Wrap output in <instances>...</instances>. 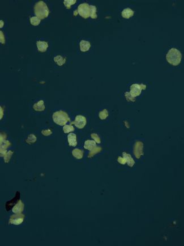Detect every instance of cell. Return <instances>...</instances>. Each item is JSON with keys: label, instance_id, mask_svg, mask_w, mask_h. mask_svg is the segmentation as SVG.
<instances>
[{"label": "cell", "instance_id": "17", "mask_svg": "<svg viewBox=\"0 0 184 246\" xmlns=\"http://www.w3.org/2000/svg\"><path fill=\"white\" fill-rule=\"evenodd\" d=\"M134 11L132 10L131 9H130V8H126V9H124L123 10V11H122L121 14H122V16L124 18L128 19L129 18L132 17V16L134 15Z\"/></svg>", "mask_w": 184, "mask_h": 246}, {"label": "cell", "instance_id": "16", "mask_svg": "<svg viewBox=\"0 0 184 246\" xmlns=\"http://www.w3.org/2000/svg\"><path fill=\"white\" fill-rule=\"evenodd\" d=\"M96 147V143L95 141L87 140L84 142V148L89 151H91L95 147Z\"/></svg>", "mask_w": 184, "mask_h": 246}, {"label": "cell", "instance_id": "20", "mask_svg": "<svg viewBox=\"0 0 184 246\" xmlns=\"http://www.w3.org/2000/svg\"><path fill=\"white\" fill-rule=\"evenodd\" d=\"M102 148L100 147H96L94 148L93 149H92L91 151H90V153L88 154V157H91L94 156L95 154L100 152L102 151Z\"/></svg>", "mask_w": 184, "mask_h": 246}, {"label": "cell", "instance_id": "4", "mask_svg": "<svg viewBox=\"0 0 184 246\" xmlns=\"http://www.w3.org/2000/svg\"><path fill=\"white\" fill-rule=\"evenodd\" d=\"M77 10L81 17L84 18H87L90 17L91 7V5H89L87 3H83L78 6Z\"/></svg>", "mask_w": 184, "mask_h": 246}, {"label": "cell", "instance_id": "27", "mask_svg": "<svg viewBox=\"0 0 184 246\" xmlns=\"http://www.w3.org/2000/svg\"><path fill=\"white\" fill-rule=\"evenodd\" d=\"M91 12L90 17L92 19H96L97 18V14H96V7L94 5H91Z\"/></svg>", "mask_w": 184, "mask_h": 246}, {"label": "cell", "instance_id": "19", "mask_svg": "<svg viewBox=\"0 0 184 246\" xmlns=\"http://www.w3.org/2000/svg\"><path fill=\"white\" fill-rule=\"evenodd\" d=\"M54 61L59 66H63L66 62V58L60 55H58L54 57Z\"/></svg>", "mask_w": 184, "mask_h": 246}, {"label": "cell", "instance_id": "23", "mask_svg": "<svg viewBox=\"0 0 184 246\" xmlns=\"http://www.w3.org/2000/svg\"><path fill=\"white\" fill-rule=\"evenodd\" d=\"M99 116L102 120H104L108 117V110L106 109H104L103 111H101L100 112H99Z\"/></svg>", "mask_w": 184, "mask_h": 246}, {"label": "cell", "instance_id": "14", "mask_svg": "<svg viewBox=\"0 0 184 246\" xmlns=\"http://www.w3.org/2000/svg\"><path fill=\"white\" fill-rule=\"evenodd\" d=\"M79 46H80V51L82 52H86L88 51L91 47L90 43L88 41H84V40H82L80 41Z\"/></svg>", "mask_w": 184, "mask_h": 246}, {"label": "cell", "instance_id": "32", "mask_svg": "<svg viewBox=\"0 0 184 246\" xmlns=\"http://www.w3.org/2000/svg\"><path fill=\"white\" fill-rule=\"evenodd\" d=\"M78 13V10H75V11H74V16H77Z\"/></svg>", "mask_w": 184, "mask_h": 246}, {"label": "cell", "instance_id": "6", "mask_svg": "<svg viewBox=\"0 0 184 246\" xmlns=\"http://www.w3.org/2000/svg\"><path fill=\"white\" fill-rule=\"evenodd\" d=\"M25 216L21 213L14 214L10 217L9 222L14 225H19L23 222Z\"/></svg>", "mask_w": 184, "mask_h": 246}, {"label": "cell", "instance_id": "13", "mask_svg": "<svg viewBox=\"0 0 184 246\" xmlns=\"http://www.w3.org/2000/svg\"><path fill=\"white\" fill-rule=\"evenodd\" d=\"M33 109L35 111L41 112L45 110V107L44 105V102L43 100H40L38 101L37 103H35L33 105Z\"/></svg>", "mask_w": 184, "mask_h": 246}, {"label": "cell", "instance_id": "9", "mask_svg": "<svg viewBox=\"0 0 184 246\" xmlns=\"http://www.w3.org/2000/svg\"><path fill=\"white\" fill-rule=\"evenodd\" d=\"M10 146V143L8 141H1V149H0V153H1V157L4 156L5 154L7 153L6 149Z\"/></svg>", "mask_w": 184, "mask_h": 246}, {"label": "cell", "instance_id": "22", "mask_svg": "<svg viewBox=\"0 0 184 246\" xmlns=\"http://www.w3.org/2000/svg\"><path fill=\"white\" fill-rule=\"evenodd\" d=\"M74 130V128L72 125L65 124L63 127V131L65 133H69L70 132H72Z\"/></svg>", "mask_w": 184, "mask_h": 246}, {"label": "cell", "instance_id": "3", "mask_svg": "<svg viewBox=\"0 0 184 246\" xmlns=\"http://www.w3.org/2000/svg\"><path fill=\"white\" fill-rule=\"evenodd\" d=\"M52 118L53 121L60 126H65L70 121L68 114L62 110H59L54 113Z\"/></svg>", "mask_w": 184, "mask_h": 246}, {"label": "cell", "instance_id": "26", "mask_svg": "<svg viewBox=\"0 0 184 246\" xmlns=\"http://www.w3.org/2000/svg\"><path fill=\"white\" fill-rule=\"evenodd\" d=\"M13 151H11V150H10V151H9L6 154H5V155L3 156V159H4V161H5V163H8L9 162V160H10V159H11V156H12V155H13Z\"/></svg>", "mask_w": 184, "mask_h": 246}, {"label": "cell", "instance_id": "1", "mask_svg": "<svg viewBox=\"0 0 184 246\" xmlns=\"http://www.w3.org/2000/svg\"><path fill=\"white\" fill-rule=\"evenodd\" d=\"M34 12L39 18L43 20L48 16L50 10L44 2L40 1L35 4L34 6Z\"/></svg>", "mask_w": 184, "mask_h": 246}, {"label": "cell", "instance_id": "29", "mask_svg": "<svg viewBox=\"0 0 184 246\" xmlns=\"http://www.w3.org/2000/svg\"><path fill=\"white\" fill-rule=\"evenodd\" d=\"M91 138L94 139V141L98 143H101V140L100 138H99V137L98 136V134H91Z\"/></svg>", "mask_w": 184, "mask_h": 246}, {"label": "cell", "instance_id": "25", "mask_svg": "<svg viewBox=\"0 0 184 246\" xmlns=\"http://www.w3.org/2000/svg\"><path fill=\"white\" fill-rule=\"evenodd\" d=\"M76 2H77L76 0H65L64 2V3L65 7H66L68 9H70L71 6Z\"/></svg>", "mask_w": 184, "mask_h": 246}, {"label": "cell", "instance_id": "12", "mask_svg": "<svg viewBox=\"0 0 184 246\" xmlns=\"http://www.w3.org/2000/svg\"><path fill=\"white\" fill-rule=\"evenodd\" d=\"M37 49L41 52H44L47 51L48 47V43L47 42L39 41L36 42Z\"/></svg>", "mask_w": 184, "mask_h": 246}, {"label": "cell", "instance_id": "28", "mask_svg": "<svg viewBox=\"0 0 184 246\" xmlns=\"http://www.w3.org/2000/svg\"><path fill=\"white\" fill-rule=\"evenodd\" d=\"M125 97H126V99H127L128 101H132V102H134V101H135V97H132V95H131V94H130L129 92H126V93H125Z\"/></svg>", "mask_w": 184, "mask_h": 246}, {"label": "cell", "instance_id": "11", "mask_svg": "<svg viewBox=\"0 0 184 246\" xmlns=\"http://www.w3.org/2000/svg\"><path fill=\"white\" fill-rule=\"evenodd\" d=\"M68 143L70 146L75 147L77 145V135L74 133H70L68 135Z\"/></svg>", "mask_w": 184, "mask_h": 246}, {"label": "cell", "instance_id": "7", "mask_svg": "<svg viewBox=\"0 0 184 246\" xmlns=\"http://www.w3.org/2000/svg\"><path fill=\"white\" fill-rule=\"evenodd\" d=\"M143 144L142 142L138 141L135 143L134 147V154L137 159L141 158L142 155H143Z\"/></svg>", "mask_w": 184, "mask_h": 246}, {"label": "cell", "instance_id": "30", "mask_svg": "<svg viewBox=\"0 0 184 246\" xmlns=\"http://www.w3.org/2000/svg\"><path fill=\"white\" fill-rule=\"evenodd\" d=\"M52 133V131L50 129L44 130L41 131V134L44 136H49V135H51Z\"/></svg>", "mask_w": 184, "mask_h": 246}, {"label": "cell", "instance_id": "2", "mask_svg": "<svg viewBox=\"0 0 184 246\" xmlns=\"http://www.w3.org/2000/svg\"><path fill=\"white\" fill-rule=\"evenodd\" d=\"M166 59L169 63L174 66H176L181 63L182 54L178 49L172 48L169 49L167 53Z\"/></svg>", "mask_w": 184, "mask_h": 246}, {"label": "cell", "instance_id": "15", "mask_svg": "<svg viewBox=\"0 0 184 246\" xmlns=\"http://www.w3.org/2000/svg\"><path fill=\"white\" fill-rule=\"evenodd\" d=\"M122 155H123V157H124L125 159L126 163H128V165L129 167H132L134 165L135 162H134V159H132V157L131 156V155L129 153L125 152H124L122 153Z\"/></svg>", "mask_w": 184, "mask_h": 246}, {"label": "cell", "instance_id": "21", "mask_svg": "<svg viewBox=\"0 0 184 246\" xmlns=\"http://www.w3.org/2000/svg\"><path fill=\"white\" fill-rule=\"evenodd\" d=\"M41 20L37 17H32L30 18V22L31 25L33 26H37L40 23Z\"/></svg>", "mask_w": 184, "mask_h": 246}, {"label": "cell", "instance_id": "18", "mask_svg": "<svg viewBox=\"0 0 184 246\" xmlns=\"http://www.w3.org/2000/svg\"><path fill=\"white\" fill-rule=\"evenodd\" d=\"M72 155L73 156L78 159H80L83 156V151L78 148H76L73 150Z\"/></svg>", "mask_w": 184, "mask_h": 246}, {"label": "cell", "instance_id": "10", "mask_svg": "<svg viewBox=\"0 0 184 246\" xmlns=\"http://www.w3.org/2000/svg\"><path fill=\"white\" fill-rule=\"evenodd\" d=\"M24 209V204L23 203L19 200L13 207L12 211L13 213H15V214H18V213H21Z\"/></svg>", "mask_w": 184, "mask_h": 246}, {"label": "cell", "instance_id": "8", "mask_svg": "<svg viewBox=\"0 0 184 246\" xmlns=\"http://www.w3.org/2000/svg\"><path fill=\"white\" fill-rule=\"evenodd\" d=\"M72 123L74 124L78 128L82 129L86 126L87 123V120L86 117L83 116L79 115L76 116L75 121Z\"/></svg>", "mask_w": 184, "mask_h": 246}, {"label": "cell", "instance_id": "5", "mask_svg": "<svg viewBox=\"0 0 184 246\" xmlns=\"http://www.w3.org/2000/svg\"><path fill=\"white\" fill-rule=\"evenodd\" d=\"M146 89V85H144L143 84H134L130 87V93L131 94L132 97H136L141 94L142 91L143 89L145 90Z\"/></svg>", "mask_w": 184, "mask_h": 246}, {"label": "cell", "instance_id": "31", "mask_svg": "<svg viewBox=\"0 0 184 246\" xmlns=\"http://www.w3.org/2000/svg\"><path fill=\"white\" fill-rule=\"evenodd\" d=\"M117 160H118V163H120L121 164H122V165H124V164H125V163H126V161L124 157H122L121 156H119L118 157Z\"/></svg>", "mask_w": 184, "mask_h": 246}, {"label": "cell", "instance_id": "24", "mask_svg": "<svg viewBox=\"0 0 184 246\" xmlns=\"http://www.w3.org/2000/svg\"><path fill=\"white\" fill-rule=\"evenodd\" d=\"M36 141V137L33 134H30L28 135L26 139V142L28 144H32Z\"/></svg>", "mask_w": 184, "mask_h": 246}]
</instances>
